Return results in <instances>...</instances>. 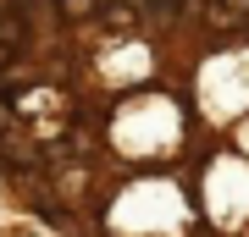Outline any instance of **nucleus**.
Instances as JSON below:
<instances>
[{
	"mask_svg": "<svg viewBox=\"0 0 249 237\" xmlns=\"http://www.w3.org/2000/svg\"><path fill=\"white\" fill-rule=\"evenodd\" d=\"M205 6H211V22H222V28L249 22V0H205Z\"/></svg>",
	"mask_w": 249,
	"mask_h": 237,
	"instance_id": "f257e3e1",
	"label": "nucleus"
},
{
	"mask_svg": "<svg viewBox=\"0 0 249 237\" xmlns=\"http://www.w3.org/2000/svg\"><path fill=\"white\" fill-rule=\"evenodd\" d=\"M94 6H100V0H61V11H67V17H89Z\"/></svg>",
	"mask_w": 249,
	"mask_h": 237,
	"instance_id": "f03ea898",
	"label": "nucleus"
},
{
	"mask_svg": "<svg viewBox=\"0 0 249 237\" xmlns=\"http://www.w3.org/2000/svg\"><path fill=\"white\" fill-rule=\"evenodd\" d=\"M0 61H6V50H0Z\"/></svg>",
	"mask_w": 249,
	"mask_h": 237,
	"instance_id": "7ed1b4c3",
	"label": "nucleus"
}]
</instances>
